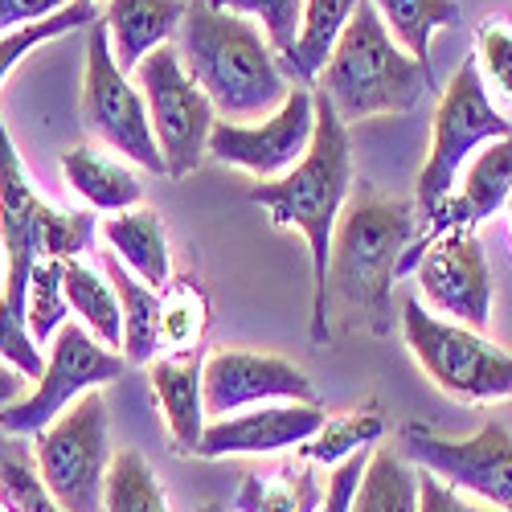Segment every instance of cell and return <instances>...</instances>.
Listing matches in <instances>:
<instances>
[{
    "instance_id": "obj_42",
    "label": "cell",
    "mask_w": 512,
    "mask_h": 512,
    "mask_svg": "<svg viewBox=\"0 0 512 512\" xmlns=\"http://www.w3.org/2000/svg\"><path fill=\"white\" fill-rule=\"evenodd\" d=\"M0 512H17V508H13V504H9L5 496H0Z\"/></svg>"
},
{
    "instance_id": "obj_31",
    "label": "cell",
    "mask_w": 512,
    "mask_h": 512,
    "mask_svg": "<svg viewBox=\"0 0 512 512\" xmlns=\"http://www.w3.org/2000/svg\"><path fill=\"white\" fill-rule=\"evenodd\" d=\"M0 496L17 512H62L37 476L29 443L17 435H5V431H0Z\"/></svg>"
},
{
    "instance_id": "obj_16",
    "label": "cell",
    "mask_w": 512,
    "mask_h": 512,
    "mask_svg": "<svg viewBox=\"0 0 512 512\" xmlns=\"http://www.w3.org/2000/svg\"><path fill=\"white\" fill-rule=\"evenodd\" d=\"M508 197H512V136L484 144L472 160L463 164V185L451 189V193L435 205L431 218L422 222V234H418V238L406 246V254H402L398 275L418 263L422 246L431 242V238H439V234H447V230H476L480 222L492 218L496 209L508 205Z\"/></svg>"
},
{
    "instance_id": "obj_20",
    "label": "cell",
    "mask_w": 512,
    "mask_h": 512,
    "mask_svg": "<svg viewBox=\"0 0 512 512\" xmlns=\"http://www.w3.org/2000/svg\"><path fill=\"white\" fill-rule=\"evenodd\" d=\"M103 238L115 259L152 291H164L173 283V254H168V234L160 226V213L140 209V205L111 213L103 222Z\"/></svg>"
},
{
    "instance_id": "obj_34",
    "label": "cell",
    "mask_w": 512,
    "mask_h": 512,
    "mask_svg": "<svg viewBox=\"0 0 512 512\" xmlns=\"http://www.w3.org/2000/svg\"><path fill=\"white\" fill-rule=\"evenodd\" d=\"M99 226L91 213L82 209H54L41 201L37 209V238H41V259H58V263H70L78 259L82 250L95 242Z\"/></svg>"
},
{
    "instance_id": "obj_36",
    "label": "cell",
    "mask_w": 512,
    "mask_h": 512,
    "mask_svg": "<svg viewBox=\"0 0 512 512\" xmlns=\"http://www.w3.org/2000/svg\"><path fill=\"white\" fill-rule=\"evenodd\" d=\"M476 66L500 95L512 99V29L500 21H484L476 33Z\"/></svg>"
},
{
    "instance_id": "obj_18",
    "label": "cell",
    "mask_w": 512,
    "mask_h": 512,
    "mask_svg": "<svg viewBox=\"0 0 512 512\" xmlns=\"http://www.w3.org/2000/svg\"><path fill=\"white\" fill-rule=\"evenodd\" d=\"M185 9L189 5H181V0H107L103 25H107L115 66L127 74L152 50L168 46V37L181 29Z\"/></svg>"
},
{
    "instance_id": "obj_1",
    "label": "cell",
    "mask_w": 512,
    "mask_h": 512,
    "mask_svg": "<svg viewBox=\"0 0 512 512\" xmlns=\"http://www.w3.org/2000/svg\"><path fill=\"white\" fill-rule=\"evenodd\" d=\"M316 95V132L304 160L291 173L275 181L250 185V201L271 213L275 226L300 230L312 254V345H328V246L340 209L349 201L353 185V152H349V127L340 123L332 103Z\"/></svg>"
},
{
    "instance_id": "obj_13",
    "label": "cell",
    "mask_w": 512,
    "mask_h": 512,
    "mask_svg": "<svg viewBox=\"0 0 512 512\" xmlns=\"http://www.w3.org/2000/svg\"><path fill=\"white\" fill-rule=\"evenodd\" d=\"M316 132V95L308 87H291L283 107L271 111L263 123H213L209 156L222 164H238L259 181H275L304 160Z\"/></svg>"
},
{
    "instance_id": "obj_40",
    "label": "cell",
    "mask_w": 512,
    "mask_h": 512,
    "mask_svg": "<svg viewBox=\"0 0 512 512\" xmlns=\"http://www.w3.org/2000/svg\"><path fill=\"white\" fill-rule=\"evenodd\" d=\"M21 394H25V373L13 369L9 361H0V410L13 406Z\"/></svg>"
},
{
    "instance_id": "obj_21",
    "label": "cell",
    "mask_w": 512,
    "mask_h": 512,
    "mask_svg": "<svg viewBox=\"0 0 512 512\" xmlns=\"http://www.w3.org/2000/svg\"><path fill=\"white\" fill-rule=\"evenodd\" d=\"M324 504V480L308 459H283L267 472L242 476V488L234 496V512H320Z\"/></svg>"
},
{
    "instance_id": "obj_17",
    "label": "cell",
    "mask_w": 512,
    "mask_h": 512,
    "mask_svg": "<svg viewBox=\"0 0 512 512\" xmlns=\"http://www.w3.org/2000/svg\"><path fill=\"white\" fill-rule=\"evenodd\" d=\"M328 422V414L320 406H304V402H267L254 406L250 414H226L205 422L201 443H197V459H226V455H275L287 447H304L320 426Z\"/></svg>"
},
{
    "instance_id": "obj_6",
    "label": "cell",
    "mask_w": 512,
    "mask_h": 512,
    "mask_svg": "<svg viewBox=\"0 0 512 512\" xmlns=\"http://www.w3.org/2000/svg\"><path fill=\"white\" fill-rule=\"evenodd\" d=\"M512 136V119L496 111L484 78H480V66H476V54L463 58L455 78L443 87L439 95V107H435V127H431V152H426V164L418 173V185H414V209L418 218L426 222L435 213V205L455 189L459 181V168L472 160L484 144L492 140H504Z\"/></svg>"
},
{
    "instance_id": "obj_41",
    "label": "cell",
    "mask_w": 512,
    "mask_h": 512,
    "mask_svg": "<svg viewBox=\"0 0 512 512\" xmlns=\"http://www.w3.org/2000/svg\"><path fill=\"white\" fill-rule=\"evenodd\" d=\"M201 512H230V508H222V504H205Z\"/></svg>"
},
{
    "instance_id": "obj_23",
    "label": "cell",
    "mask_w": 512,
    "mask_h": 512,
    "mask_svg": "<svg viewBox=\"0 0 512 512\" xmlns=\"http://www.w3.org/2000/svg\"><path fill=\"white\" fill-rule=\"evenodd\" d=\"M62 177L91 209H103V213H123L144 201V181L132 168L95 148H70L62 156Z\"/></svg>"
},
{
    "instance_id": "obj_43",
    "label": "cell",
    "mask_w": 512,
    "mask_h": 512,
    "mask_svg": "<svg viewBox=\"0 0 512 512\" xmlns=\"http://www.w3.org/2000/svg\"><path fill=\"white\" fill-rule=\"evenodd\" d=\"M508 226H512V197H508Z\"/></svg>"
},
{
    "instance_id": "obj_8",
    "label": "cell",
    "mask_w": 512,
    "mask_h": 512,
    "mask_svg": "<svg viewBox=\"0 0 512 512\" xmlns=\"http://www.w3.org/2000/svg\"><path fill=\"white\" fill-rule=\"evenodd\" d=\"M402 332L414 361L443 394L459 402L512 398V353L496 349L484 332L431 316L418 300L402 304Z\"/></svg>"
},
{
    "instance_id": "obj_33",
    "label": "cell",
    "mask_w": 512,
    "mask_h": 512,
    "mask_svg": "<svg viewBox=\"0 0 512 512\" xmlns=\"http://www.w3.org/2000/svg\"><path fill=\"white\" fill-rule=\"evenodd\" d=\"M95 21H99L95 0H70L62 13H54V17H46V21H33V25H25V29L5 33V37H0V82H5L9 70H13L29 50H37L41 41H54V37H62V33H74V29H91Z\"/></svg>"
},
{
    "instance_id": "obj_44",
    "label": "cell",
    "mask_w": 512,
    "mask_h": 512,
    "mask_svg": "<svg viewBox=\"0 0 512 512\" xmlns=\"http://www.w3.org/2000/svg\"><path fill=\"white\" fill-rule=\"evenodd\" d=\"M0 291H5V279H0Z\"/></svg>"
},
{
    "instance_id": "obj_27",
    "label": "cell",
    "mask_w": 512,
    "mask_h": 512,
    "mask_svg": "<svg viewBox=\"0 0 512 512\" xmlns=\"http://www.w3.org/2000/svg\"><path fill=\"white\" fill-rule=\"evenodd\" d=\"M418 508V476L394 447L369 451L357 496L349 512H414Z\"/></svg>"
},
{
    "instance_id": "obj_2",
    "label": "cell",
    "mask_w": 512,
    "mask_h": 512,
    "mask_svg": "<svg viewBox=\"0 0 512 512\" xmlns=\"http://www.w3.org/2000/svg\"><path fill=\"white\" fill-rule=\"evenodd\" d=\"M181 66L205 91L213 111L238 119H263L283 107L287 99V74L279 54L271 50L267 33L242 13L209 9L205 0L185 9L181 17Z\"/></svg>"
},
{
    "instance_id": "obj_24",
    "label": "cell",
    "mask_w": 512,
    "mask_h": 512,
    "mask_svg": "<svg viewBox=\"0 0 512 512\" xmlns=\"http://www.w3.org/2000/svg\"><path fill=\"white\" fill-rule=\"evenodd\" d=\"M361 0H304V17H300V33H295V46L279 58L283 74L300 78V82H316L320 70L328 66L336 37L345 33L353 9Z\"/></svg>"
},
{
    "instance_id": "obj_11",
    "label": "cell",
    "mask_w": 512,
    "mask_h": 512,
    "mask_svg": "<svg viewBox=\"0 0 512 512\" xmlns=\"http://www.w3.org/2000/svg\"><path fill=\"white\" fill-rule=\"evenodd\" d=\"M82 123L87 132L99 136L107 148H115L123 160L140 164L144 173L164 177V160L152 140V123L140 91L132 87L111 54L103 17L87 29V70H82Z\"/></svg>"
},
{
    "instance_id": "obj_4",
    "label": "cell",
    "mask_w": 512,
    "mask_h": 512,
    "mask_svg": "<svg viewBox=\"0 0 512 512\" xmlns=\"http://www.w3.org/2000/svg\"><path fill=\"white\" fill-rule=\"evenodd\" d=\"M435 87L431 62L410 58L394 33L381 25L369 0L353 9L345 33L336 37V50L320 70V95L332 103L340 123H357L373 115H402L418 107V99Z\"/></svg>"
},
{
    "instance_id": "obj_9",
    "label": "cell",
    "mask_w": 512,
    "mask_h": 512,
    "mask_svg": "<svg viewBox=\"0 0 512 512\" xmlns=\"http://www.w3.org/2000/svg\"><path fill=\"white\" fill-rule=\"evenodd\" d=\"M136 91L148 107L152 140L164 160V177L185 181L205 160L218 111H213L205 91L185 74L177 46H160L136 66Z\"/></svg>"
},
{
    "instance_id": "obj_19",
    "label": "cell",
    "mask_w": 512,
    "mask_h": 512,
    "mask_svg": "<svg viewBox=\"0 0 512 512\" xmlns=\"http://www.w3.org/2000/svg\"><path fill=\"white\" fill-rule=\"evenodd\" d=\"M201 365H205L201 353H173V357L152 361V373H148L168 435H173V443L185 455H197V443H201V431H205Z\"/></svg>"
},
{
    "instance_id": "obj_39",
    "label": "cell",
    "mask_w": 512,
    "mask_h": 512,
    "mask_svg": "<svg viewBox=\"0 0 512 512\" xmlns=\"http://www.w3.org/2000/svg\"><path fill=\"white\" fill-rule=\"evenodd\" d=\"M414 512H484V508L459 500L455 488H447V484H443L439 476H431V472H422V476H418V508H414Z\"/></svg>"
},
{
    "instance_id": "obj_10",
    "label": "cell",
    "mask_w": 512,
    "mask_h": 512,
    "mask_svg": "<svg viewBox=\"0 0 512 512\" xmlns=\"http://www.w3.org/2000/svg\"><path fill=\"white\" fill-rule=\"evenodd\" d=\"M123 373H127L123 353L103 349L82 324L66 320L58 328V336L50 340V357L41 365V377L33 381V390L0 410V431L17 435V439L41 435L70 402H78L82 394L107 386V381H115Z\"/></svg>"
},
{
    "instance_id": "obj_25",
    "label": "cell",
    "mask_w": 512,
    "mask_h": 512,
    "mask_svg": "<svg viewBox=\"0 0 512 512\" xmlns=\"http://www.w3.org/2000/svg\"><path fill=\"white\" fill-rule=\"evenodd\" d=\"M62 287H66V304L82 320V328H87L103 349L119 353L123 349V316H119V300H115V287L107 283V275L70 259V263H62Z\"/></svg>"
},
{
    "instance_id": "obj_7",
    "label": "cell",
    "mask_w": 512,
    "mask_h": 512,
    "mask_svg": "<svg viewBox=\"0 0 512 512\" xmlns=\"http://www.w3.org/2000/svg\"><path fill=\"white\" fill-rule=\"evenodd\" d=\"M111 422L99 390L70 402L37 435V476L62 512H99L111 472Z\"/></svg>"
},
{
    "instance_id": "obj_12",
    "label": "cell",
    "mask_w": 512,
    "mask_h": 512,
    "mask_svg": "<svg viewBox=\"0 0 512 512\" xmlns=\"http://www.w3.org/2000/svg\"><path fill=\"white\" fill-rule=\"evenodd\" d=\"M402 451L455 492H476L496 512H512V431L484 422L472 439H439L422 426L402 431Z\"/></svg>"
},
{
    "instance_id": "obj_5",
    "label": "cell",
    "mask_w": 512,
    "mask_h": 512,
    "mask_svg": "<svg viewBox=\"0 0 512 512\" xmlns=\"http://www.w3.org/2000/svg\"><path fill=\"white\" fill-rule=\"evenodd\" d=\"M37 209H41V197L33 193L9 127L0 119V246H5V263H9L5 291H0V361H9L33 381L41 377V365H46V357L33 345L29 324H25L29 275L41 259Z\"/></svg>"
},
{
    "instance_id": "obj_32",
    "label": "cell",
    "mask_w": 512,
    "mask_h": 512,
    "mask_svg": "<svg viewBox=\"0 0 512 512\" xmlns=\"http://www.w3.org/2000/svg\"><path fill=\"white\" fill-rule=\"evenodd\" d=\"M66 287H62V263L58 259H37L33 275H29V295H25V324L33 345H50L58 336V328L66 324Z\"/></svg>"
},
{
    "instance_id": "obj_26",
    "label": "cell",
    "mask_w": 512,
    "mask_h": 512,
    "mask_svg": "<svg viewBox=\"0 0 512 512\" xmlns=\"http://www.w3.org/2000/svg\"><path fill=\"white\" fill-rule=\"evenodd\" d=\"M377 9L381 25L394 33V41L410 54V58H422L431 54V41L439 29L455 25L463 17L459 0H369Z\"/></svg>"
},
{
    "instance_id": "obj_14",
    "label": "cell",
    "mask_w": 512,
    "mask_h": 512,
    "mask_svg": "<svg viewBox=\"0 0 512 512\" xmlns=\"http://www.w3.org/2000/svg\"><path fill=\"white\" fill-rule=\"evenodd\" d=\"M418 287L439 316L484 332L492 320V267L476 230H447L418 254Z\"/></svg>"
},
{
    "instance_id": "obj_30",
    "label": "cell",
    "mask_w": 512,
    "mask_h": 512,
    "mask_svg": "<svg viewBox=\"0 0 512 512\" xmlns=\"http://www.w3.org/2000/svg\"><path fill=\"white\" fill-rule=\"evenodd\" d=\"M381 435H386V422L377 414H345V418H328L320 431L300 447V459H308L312 467H336L357 451H369Z\"/></svg>"
},
{
    "instance_id": "obj_37",
    "label": "cell",
    "mask_w": 512,
    "mask_h": 512,
    "mask_svg": "<svg viewBox=\"0 0 512 512\" xmlns=\"http://www.w3.org/2000/svg\"><path fill=\"white\" fill-rule=\"evenodd\" d=\"M365 463H369V451H357V455H349L345 463L332 467V476H328V484H324V504H320V512H349V508H353V496H357V484H361Z\"/></svg>"
},
{
    "instance_id": "obj_28",
    "label": "cell",
    "mask_w": 512,
    "mask_h": 512,
    "mask_svg": "<svg viewBox=\"0 0 512 512\" xmlns=\"http://www.w3.org/2000/svg\"><path fill=\"white\" fill-rule=\"evenodd\" d=\"M209 328V300L201 283L173 279L160 295V357L201 353V336Z\"/></svg>"
},
{
    "instance_id": "obj_29",
    "label": "cell",
    "mask_w": 512,
    "mask_h": 512,
    "mask_svg": "<svg viewBox=\"0 0 512 512\" xmlns=\"http://www.w3.org/2000/svg\"><path fill=\"white\" fill-rule=\"evenodd\" d=\"M103 512H173L152 463L140 451H119L111 459L107 488H103Z\"/></svg>"
},
{
    "instance_id": "obj_15",
    "label": "cell",
    "mask_w": 512,
    "mask_h": 512,
    "mask_svg": "<svg viewBox=\"0 0 512 512\" xmlns=\"http://www.w3.org/2000/svg\"><path fill=\"white\" fill-rule=\"evenodd\" d=\"M201 394L205 414L226 418L242 406H267V402H304L316 406L312 377L275 353H250V349H218L201 365Z\"/></svg>"
},
{
    "instance_id": "obj_22",
    "label": "cell",
    "mask_w": 512,
    "mask_h": 512,
    "mask_svg": "<svg viewBox=\"0 0 512 512\" xmlns=\"http://www.w3.org/2000/svg\"><path fill=\"white\" fill-rule=\"evenodd\" d=\"M103 275L115 287L119 316H123V361L127 365H148L160 353V291L140 283L115 254H103Z\"/></svg>"
},
{
    "instance_id": "obj_35",
    "label": "cell",
    "mask_w": 512,
    "mask_h": 512,
    "mask_svg": "<svg viewBox=\"0 0 512 512\" xmlns=\"http://www.w3.org/2000/svg\"><path fill=\"white\" fill-rule=\"evenodd\" d=\"M209 9H226V13H242L254 17L271 41V50L283 58L295 46V33H300V17H304V0H205Z\"/></svg>"
},
{
    "instance_id": "obj_38",
    "label": "cell",
    "mask_w": 512,
    "mask_h": 512,
    "mask_svg": "<svg viewBox=\"0 0 512 512\" xmlns=\"http://www.w3.org/2000/svg\"><path fill=\"white\" fill-rule=\"evenodd\" d=\"M70 0H0V37L13 33V29H25L33 21H46L54 13H62Z\"/></svg>"
},
{
    "instance_id": "obj_3",
    "label": "cell",
    "mask_w": 512,
    "mask_h": 512,
    "mask_svg": "<svg viewBox=\"0 0 512 512\" xmlns=\"http://www.w3.org/2000/svg\"><path fill=\"white\" fill-rule=\"evenodd\" d=\"M418 209L406 197H357L340 209L328 246V295L373 336L394 328V279L406 246L414 242Z\"/></svg>"
}]
</instances>
